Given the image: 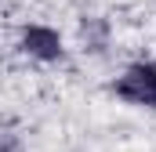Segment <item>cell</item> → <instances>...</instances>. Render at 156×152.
<instances>
[{
    "label": "cell",
    "mask_w": 156,
    "mask_h": 152,
    "mask_svg": "<svg viewBox=\"0 0 156 152\" xmlns=\"http://www.w3.org/2000/svg\"><path fill=\"white\" fill-rule=\"evenodd\" d=\"M113 94L131 109H156V58L123 65V73L113 80Z\"/></svg>",
    "instance_id": "cell-1"
},
{
    "label": "cell",
    "mask_w": 156,
    "mask_h": 152,
    "mask_svg": "<svg viewBox=\"0 0 156 152\" xmlns=\"http://www.w3.org/2000/svg\"><path fill=\"white\" fill-rule=\"evenodd\" d=\"M18 51L26 58L40 62V65H55V62L66 58V40H62V33L55 26H47V22H29L18 33Z\"/></svg>",
    "instance_id": "cell-2"
},
{
    "label": "cell",
    "mask_w": 156,
    "mask_h": 152,
    "mask_svg": "<svg viewBox=\"0 0 156 152\" xmlns=\"http://www.w3.org/2000/svg\"><path fill=\"white\" fill-rule=\"evenodd\" d=\"M80 36H83V51H105V43H109V22L105 18H83L80 22Z\"/></svg>",
    "instance_id": "cell-3"
},
{
    "label": "cell",
    "mask_w": 156,
    "mask_h": 152,
    "mask_svg": "<svg viewBox=\"0 0 156 152\" xmlns=\"http://www.w3.org/2000/svg\"><path fill=\"white\" fill-rule=\"evenodd\" d=\"M0 152H26L22 134H15V130H0Z\"/></svg>",
    "instance_id": "cell-4"
}]
</instances>
